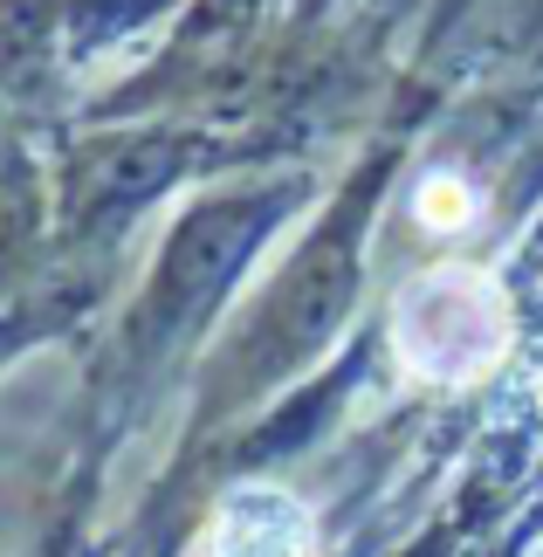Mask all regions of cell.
Instances as JSON below:
<instances>
[{
	"mask_svg": "<svg viewBox=\"0 0 543 557\" xmlns=\"http://www.w3.org/2000/svg\"><path fill=\"white\" fill-rule=\"evenodd\" d=\"M412 221L433 227V234H454L474 221V186L461 173H427L420 193H412Z\"/></svg>",
	"mask_w": 543,
	"mask_h": 557,
	"instance_id": "cell-3",
	"label": "cell"
},
{
	"mask_svg": "<svg viewBox=\"0 0 543 557\" xmlns=\"http://www.w3.org/2000/svg\"><path fill=\"white\" fill-rule=\"evenodd\" d=\"M200 557H317V517L282 482H234L207 523Z\"/></svg>",
	"mask_w": 543,
	"mask_h": 557,
	"instance_id": "cell-2",
	"label": "cell"
},
{
	"mask_svg": "<svg viewBox=\"0 0 543 557\" xmlns=\"http://www.w3.org/2000/svg\"><path fill=\"white\" fill-rule=\"evenodd\" d=\"M509 296L482 269H427L393 304V358L406 379L427 385H474L509 351Z\"/></svg>",
	"mask_w": 543,
	"mask_h": 557,
	"instance_id": "cell-1",
	"label": "cell"
}]
</instances>
